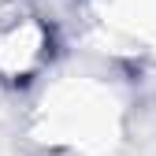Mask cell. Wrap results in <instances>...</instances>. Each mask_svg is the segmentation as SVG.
I'll return each instance as SVG.
<instances>
[{
    "label": "cell",
    "instance_id": "cell-2",
    "mask_svg": "<svg viewBox=\"0 0 156 156\" xmlns=\"http://www.w3.org/2000/svg\"><path fill=\"white\" fill-rule=\"evenodd\" d=\"M52 56V30L34 15L0 26V78L4 82H30L41 74Z\"/></svg>",
    "mask_w": 156,
    "mask_h": 156
},
{
    "label": "cell",
    "instance_id": "cell-3",
    "mask_svg": "<svg viewBox=\"0 0 156 156\" xmlns=\"http://www.w3.org/2000/svg\"><path fill=\"white\" fill-rule=\"evenodd\" d=\"M119 15L115 23H123L134 34H156V0H104V11Z\"/></svg>",
    "mask_w": 156,
    "mask_h": 156
},
{
    "label": "cell",
    "instance_id": "cell-1",
    "mask_svg": "<svg viewBox=\"0 0 156 156\" xmlns=\"http://www.w3.org/2000/svg\"><path fill=\"white\" fill-rule=\"evenodd\" d=\"M45 130H52L60 141H93L104 130H112V101L93 89V86H78L63 89L52 97V108L45 104Z\"/></svg>",
    "mask_w": 156,
    "mask_h": 156
}]
</instances>
